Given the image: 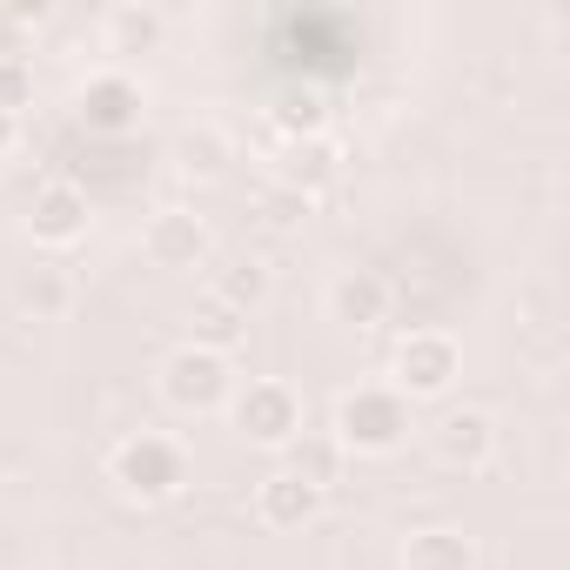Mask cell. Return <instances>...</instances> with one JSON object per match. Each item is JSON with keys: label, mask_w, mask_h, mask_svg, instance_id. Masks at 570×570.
<instances>
[{"label": "cell", "mask_w": 570, "mask_h": 570, "mask_svg": "<svg viewBox=\"0 0 570 570\" xmlns=\"http://www.w3.org/2000/svg\"><path fill=\"white\" fill-rule=\"evenodd\" d=\"M416 430V403L396 396L390 383H350L330 403V443L343 456H396Z\"/></svg>", "instance_id": "obj_1"}, {"label": "cell", "mask_w": 570, "mask_h": 570, "mask_svg": "<svg viewBox=\"0 0 570 570\" xmlns=\"http://www.w3.org/2000/svg\"><path fill=\"white\" fill-rule=\"evenodd\" d=\"M108 483L128 503H168V497L188 490V450L161 430H135L108 450Z\"/></svg>", "instance_id": "obj_2"}, {"label": "cell", "mask_w": 570, "mask_h": 570, "mask_svg": "<svg viewBox=\"0 0 570 570\" xmlns=\"http://www.w3.org/2000/svg\"><path fill=\"white\" fill-rule=\"evenodd\" d=\"M235 383H242V376H235V356H215V350H202V343H175V350L161 356V370H155L161 403L181 410V416H215V410H228Z\"/></svg>", "instance_id": "obj_3"}, {"label": "cell", "mask_w": 570, "mask_h": 570, "mask_svg": "<svg viewBox=\"0 0 570 570\" xmlns=\"http://www.w3.org/2000/svg\"><path fill=\"white\" fill-rule=\"evenodd\" d=\"M228 423H235V436L255 443V450H289V443L303 436V396L282 383V376H248V383H235V396H228Z\"/></svg>", "instance_id": "obj_4"}, {"label": "cell", "mask_w": 570, "mask_h": 570, "mask_svg": "<svg viewBox=\"0 0 570 570\" xmlns=\"http://www.w3.org/2000/svg\"><path fill=\"white\" fill-rule=\"evenodd\" d=\"M456 376H463V343H456L450 330H410V336L396 343V356H390V390L410 396V403L450 396Z\"/></svg>", "instance_id": "obj_5"}, {"label": "cell", "mask_w": 570, "mask_h": 570, "mask_svg": "<svg viewBox=\"0 0 570 570\" xmlns=\"http://www.w3.org/2000/svg\"><path fill=\"white\" fill-rule=\"evenodd\" d=\"M497 416L490 410H476V403H450L436 423H430V456L443 463V470H456V476H476V470H490L497 463Z\"/></svg>", "instance_id": "obj_6"}, {"label": "cell", "mask_w": 570, "mask_h": 570, "mask_svg": "<svg viewBox=\"0 0 570 570\" xmlns=\"http://www.w3.org/2000/svg\"><path fill=\"white\" fill-rule=\"evenodd\" d=\"M88 215H95V202H88V188L75 175H48L28 195V235H35V248H75L88 235Z\"/></svg>", "instance_id": "obj_7"}, {"label": "cell", "mask_w": 570, "mask_h": 570, "mask_svg": "<svg viewBox=\"0 0 570 570\" xmlns=\"http://www.w3.org/2000/svg\"><path fill=\"white\" fill-rule=\"evenodd\" d=\"M141 255L155 262V268H208V255H215V235H208V222L195 215V208H181V202H168V208H155L148 222H141Z\"/></svg>", "instance_id": "obj_8"}, {"label": "cell", "mask_w": 570, "mask_h": 570, "mask_svg": "<svg viewBox=\"0 0 570 570\" xmlns=\"http://www.w3.org/2000/svg\"><path fill=\"white\" fill-rule=\"evenodd\" d=\"M336 175H343V148L330 135H303V141H282L275 148V188H289L303 202H316Z\"/></svg>", "instance_id": "obj_9"}, {"label": "cell", "mask_w": 570, "mask_h": 570, "mask_svg": "<svg viewBox=\"0 0 570 570\" xmlns=\"http://www.w3.org/2000/svg\"><path fill=\"white\" fill-rule=\"evenodd\" d=\"M75 108H81V121L95 135H128L141 121V81L121 75V68H101V75H88V88H81Z\"/></svg>", "instance_id": "obj_10"}, {"label": "cell", "mask_w": 570, "mask_h": 570, "mask_svg": "<svg viewBox=\"0 0 570 570\" xmlns=\"http://www.w3.org/2000/svg\"><path fill=\"white\" fill-rule=\"evenodd\" d=\"M316 510H323V490L303 483L296 470H282V463L255 483V523L262 530H303V523H316Z\"/></svg>", "instance_id": "obj_11"}, {"label": "cell", "mask_w": 570, "mask_h": 570, "mask_svg": "<svg viewBox=\"0 0 570 570\" xmlns=\"http://www.w3.org/2000/svg\"><path fill=\"white\" fill-rule=\"evenodd\" d=\"M330 323H343V330L390 323V275L383 268H343L330 282Z\"/></svg>", "instance_id": "obj_12"}, {"label": "cell", "mask_w": 570, "mask_h": 570, "mask_svg": "<svg viewBox=\"0 0 570 570\" xmlns=\"http://www.w3.org/2000/svg\"><path fill=\"white\" fill-rule=\"evenodd\" d=\"M396 563H403V570H483L476 537L456 530V523H423V530H410Z\"/></svg>", "instance_id": "obj_13"}, {"label": "cell", "mask_w": 570, "mask_h": 570, "mask_svg": "<svg viewBox=\"0 0 570 570\" xmlns=\"http://www.w3.org/2000/svg\"><path fill=\"white\" fill-rule=\"evenodd\" d=\"M168 35V21L155 8H141V0H115V8H101V41L108 55H155Z\"/></svg>", "instance_id": "obj_14"}, {"label": "cell", "mask_w": 570, "mask_h": 570, "mask_svg": "<svg viewBox=\"0 0 570 570\" xmlns=\"http://www.w3.org/2000/svg\"><path fill=\"white\" fill-rule=\"evenodd\" d=\"M228 161H235V141H228V128H215V121H195V128H181V135H175V168H181V175H195V181H215Z\"/></svg>", "instance_id": "obj_15"}, {"label": "cell", "mask_w": 570, "mask_h": 570, "mask_svg": "<svg viewBox=\"0 0 570 570\" xmlns=\"http://www.w3.org/2000/svg\"><path fill=\"white\" fill-rule=\"evenodd\" d=\"M242 336H248V316L202 289V296H195V309H188V343H202V350H215V356H235V343H242Z\"/></svg>", "instance_id": "obj_16"}, {"label": "cell", "mask_w": 570, "mask_h": 570, "mask_svg": "<svg viewBox=\"0 0 570 570\" xmlns=\"http://www.w3.org/2000/svg\"><path fill=\"white\" fill-rule=\"evenodd\" d=\"M282 470H296L303 483H316V490L330 497V490H336V476L350 470V456H343L330 436H296L289 450H282Z\"/></svg>", "instance_id": "obj_17"}, {"label": "cell", "mask_w": 570, "mask_h": 570, "mask_svg": "<svg viewBox=\"0 0 570 570\" xmlns=\"http://www.w3.org/2000/svg\"><path fill=\"white\" fill-rule=\"evenodd\" d=\"M208 296H222L228 309H242V316H248V309L268 296V268H262L255 255H228V262L215 268V282H208Z\"/></svg>", "instance_id": "obj_18"}, {"label": "cell", "mask_w": 570, "mask_h": 570, "mask_svg": "<svg viewBox=\"0 0 570 570\" xmlns=\"http://www.w3.org/2000/svg\"><path fill=\"white\" fill-rule=\"evenodd\" d=\"M68 303H75V282H68L55 262H35V268L21 275V309H35V323L68 316Z\"/></svg>", "instance_id": "obj_19"}, {"label": "cell", "mask_w": 570, "mask_h": 570, "mask_svg": "<svg viewBox=\"0 0 570 570\" xmlns=\"http://www.w3.org/2000/svg\"><path fill=\"white\" fill-rule=\"evenodd\" d=\"M323 121H330V115H323V95H316V88H303V95H282V108H275V128H282V141L330 135Z\"/></svg>", "instance_id": "obj_20"}, {"label": "cell", "mask_w": 570, "mask_h": 570, "mask_svg": "<svg viewBox=\"0 0 570 570\" xmlns=\"http://www.w3.org/2000/svg\"><path fill=\"white\" fill-rule=\"evenodd\" d=\"M35 108V61L28 55H0V115H14Z\"/></svg>", "instance_id": "obj_21"}, {"label": "cell", "mask_w": 570, "mask_h": 570, "mask_svg": "<svg viewBox=\"0 0 570 570\" xmlns=\"http://www.w3.org/2000/svg\"><path fill=\"white\" fill-rule=\"evenodd\" d=\"M296 215H309V202H303V195H289V188H268V202H262V222H268V228H289Z\"/></svg>", "instance_id": "obj_22"}, {"label": "cell", "mask_w": 570, "mask_h": 570, "mask_svg": "<svg viewBox=\"0 0 570 570\" xmlns=\"http://www.w3.org/2000/svg\"><path fill=\"white\" fill-rule=\"evenodd\" d=\"M8 21H14V28H41L48 8H41V0H21V8H8Z\"/></svg>", "instance_id": "obj_23"}, {"label": "cell", "mask_w": 570, "mask_h": 570, "mask_svg": "<svg viewBox=\"0 0 570 570\" xmlns=\"http://www.w3.org/2000/svg\"><path fill=\"white\" fill-rule=\"evenodd\" d=\"M14 141H21V121H14V115H0V155H8Z\"/></svg>", "instance_id": "obj_24"}]
</instances>
